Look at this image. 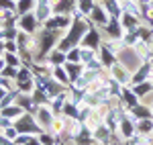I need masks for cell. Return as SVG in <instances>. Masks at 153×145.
Instances as JSON below:
<instances>
[{
  "mask_svg": "<svg viewBox=\"0 0 153 145\" xmlns=\"http://www.w3.org/2000/svg\"><path fill=\"white\" fill-rule=\"evenodd\" d=\"M19 133H39L41 129L35 125V121H33V117L31 115H23V117H19L16 119V127H14Z\"/></svg>",
  "mask_w": 153,
  "mask_h": 145,
  "instance_id": "obj_1",
  "label": "cell"
},
{
  "mask_svg": "<svg viewBox=\"0 0 153 145\" xmlns=\"http://www.w3.org/2000/svg\"><path fill=\"white\" fill-rule=\"evenodd\" d=\"M21 115H25V112L19 104H8V106H4V109L0 110V117H4V119H8V121H16Z\"/></svg>",
  "mask_w": 153,
  "mask_h": 145,
  "instance_id": "obj_2",
  "label": "cell"
},
{
  "mask_svg": "<svg viewBox=\"0 0 153 145\" xmlns=\"http://www.w3.org/2000/svg\"><path fill=\"white\" fill-rule=\"evenodd\" d=\"M84 29H86V27H84L82 23H78V21H76L74 29H71V33L68 35V39H65V41L61 43V49H68V47L71 45V43H76V41H78V37L82 35V31H84Z\"/></svg>",
  "mask_w": 153,
  "mask_h": 145,
  "instance_id": "obj_3",
  "label": "cell"
},
{
  "mask_svg": "<svg viewBox=\"0 0 153 145\" xmlns=\"http://www.w3.org/2000/svg\"><path fill=\"white\" fill-rule=\"evenodd\" d=\"M21 27H23L25 31L33 33V29H35V16L33 14H23L21 16Z\"/></svg>",
  "mask_w": 153,
  "mask_h": 145,
  "instance_id": "obj_4",
  "label": "cell"
},
{
  "mask_svg": "<svg viewBox=\"0 0 153 145\" xmlns=\"http://www.w3.org/2000/svg\"><path fill=\"white\" fill-rule=\"evenodd\" d=\"M53 39H55V37H53V33H51V31H45V33H43V45H41V51H43V53H45V51H49L51 43H53Z\"/></svg>",
  "mask_w": 153,
  "mask_h": 145,
  "instance_id": "obj_5",
  "label": "cell"
},
{
  "mask_svg": "<svg viewBox=\"0 0 153 145\" xmlns=\"http://www.w3.org/2000/svg\"><path fill=\"white\" fill-rule=\"evenodd\" d=\"M37 119L43 123V125H49V123H51V112H49L45 106H41V109H39V115H37Z\"/></svg>",
  "mask_w": 153,
  "mask_h": 145,
  "instance_id": "obj_6",
  "label": "cell"
},
{
  "mask_svg": "<svg viewBox=\"0 0 153 145\" xmlns=\"http://www.w3.org/2000/svg\"><path fill=\"white\" fill-rule=\"evenodd\" d=\"M2 57H4V61H6V65H10V68H19V57H16L14 53H8V51H6Z\"/></svg>",
  "mask_w": 153,
  "mask_h": 145,
  "instance_id": "obj_7",
  "label": "cell"
},
{
  "mask_svg": "<svg viewBox=\"0 0 153 145\" xmlns=\"http://www.w3.org/2000/svg\"><path fill=\"white\" fill-rule=\"evenodd\" d=\"M120 129H123V135H125V137H131V135H133V125H131V121H127V119L120 121Z\"/></svg>",
  "mask_w": 153,
  "mask_h": 145,
  "instance_id": "obj_8",
  "label": "cell"
},
{
  "mask_svg": "<svg viewBox=\"0 0 153 145\" xmlns=\"http://www.w3.org/2000/svg\"><path fill=\"white\" fill-rule=\"evenodd\" d=\"M33 102H35V100H31L29 96H21L16 100V104H19L21 109H33Z\"/></svg>",
  "mask_w": 153,
  "mask_h": 145,
  "instance_id": "obj_9",
  "label": "cell"
},
{
  "mask_svg": "<svg viewBox=\"0 0 153 145\" xmlns=\"http://www.w3.org/2000/svg\"><path fill=\"white\" fill-rule=\"evenodd\" d=\"M149 70H151L149 65H143V68H141V72H139V74H135V86H137V84H141V82H143V78H145V76L149 74Z\"/></svg>",
  "mask_w": 153,
  "mask_h": 145,
  "instance_id": "obj_10",
  "label": "cell"
},
{
  "mask_svg": "<svg viewBox=\"0 0 153 145\" xmlns=\"http://www.w3.org/2000/svg\"><path fill=\"white\" fill-rule=\"evenodd\" d=\"M31 6H33V2H31V0H21V2L16 4V10L23 12V14H27V10H29Z\"/></svg>",
  "mask_w": 153,
  "mask_h": 145,
  "instance_id": "obj_11",
  "label": "cell"
},
{
  "mask_svg": "<svg viewBox=\"0 0 153 145\" xmlns=\"http://www.w3.org/2000/svg\"><path fill=\"white\" fill-rule=\"evenodd\" d=\"M84 41H86V43H90L92 47H96V45H98V35H96L94 31H90L88 35L84 37Z\"/></svg>",
  "mask_w": 153,
  "mask_h": 145,
  "instance_id": "obj_12",
  "label": "cell"
},
{
  "mask_svg": "<svg viewBox=\"0 0 153 145\" xmlns=\"http://www.w3.org/2000/svg\"><path fill=\"white\" fill-rule=\"evenodd\" d=\"M14 2L12 0H0V10H14Z\"/></svg>",
  "mask_w": 153,
  "mask_h": 145,
  "instance_id": "obj_13",
  "label": "cell"
},
{
  "mask_svg": "<svg viewBox=\"0 0 153 145\" xmlns=\"http://www.w3.org/2000/svg\"><path fill=\"white\" fill-rule=\"evenodd\" d=\"M53 74L59 78V82H63V84L68 82V74H65V70H61V68H57V65H55V72H53Z\"/></svg>",
  "mask_w": 153,
  "mask_h": 145,
  "instance_id": "obj_14",
  "label": "cell"
},
{
  "mask_svg": "<svg viewBox=\"0 0 153 145\" xmlns=\"http://www.w3.org/2000/svg\"><path fill=\"white\" fill-rule=\"evenodd\" d=\"M133 110H135V115H137L139 119H147V117H149V110L143 109V106H135Z\"/></svg>",
  "mask_w": 153,
  "mask_h": 145,
  "instance_id": "obj_15",
  "label": "cell"
},
{
  "mask_svg": "<svg viewBox=\"0 0 153 145\" xmlns=\"http://www.w3.org/2000/svg\"><path fill=\"white\" fill-rule=\"evenodd\" d=\"M96 139H98V141H106V139H108V129H106V127H100L98 133H96Z\"/></svg>",
  "mask_w": 153,
  "mask_h": 145,
  "instance_id": "obj_16",
  "label": "cell"
},
{
  "mask_svg": "<svg viewBox=\"0 0 153 145\" xmlns=\"http://www.w3.org/2000/svg\"><path fill=\"white\" fill-rule=\"evenodd\" d=\"M4 135H6L10 141H14V139H16V135H19V131H16L14 127H6V129H4Z\"/></svg>",
  "mask_w": 153,
  "mask_h": 145,
  "instance_id": "obj_17",
  "label": "cell"
},
{
  "mask_svg": "<svg viewBox=\"0 0 153 145\" xmlns=\"http://www.w3.org/2000/svg\"><path fill=\"white\" fill-rule=\"evenodd\" d=\"M4 49H6L8 53H16V43H14L12 39H8V41H4Z\"/></svg>",
  "mask_w": 153,
  "mask_h": 145,
  "instance_id": "obj_18",
  "label": "cell"
},
{
  "mask_svg": "<svg viewBox=\"0 0 153 145\" xmlns=\"http://www.w3.org/2000/svg\"><path fill=\"white\" fill-rule=\"evenodd\" d=\"M94 19L98 23H106V14L100 10V8H94Z\"/></svg>",
  "mask_w": 153,
  "mask_h": 145,
  "instance_id": "obj_19",
  "label": "cell"
},
{
  "mask_svg": "<svg viewBox=\"0 0 153 145\" xmlns=\"http://www.w3.org/2000/svg\"><path fill=\"white\" fill-rule=\"evenodd\" d=\"M65 70H68V76H70L71 80L78 76V68H76V65H71V63H68V65H65Z\"/></svg>",
  "mask_w": 153,
  "mask_h": 145,
  "instance_id": "obj_20",
  "label": "cell"
},
{
  "mask_svg": "<svg viewBox=\"0 0 153 145\" xmlns=\"http://www.w3.org/2000/svg\"><path fill=\"white\" fill-rule=\"evenodd\" d=\"M149 88H151V84H143V82H141L139 86H135V92H137V94H145Z\"/></svg>",
  "mask_w": 153,
  "mask_h": 145,
  "instance_id": "obj_21",
  "label": "cell"
},
{
  "mask_svg": "<svg viewBox=\"0 0 153 145\" xmlns=\"http://www.w3.org/2000/svg\"><path fill=\"white\" fill-rule=\"evenodd\" d=\"M47 12H49L47 4H41V8L37 10V16H39V19H47Z\"/></svg>",
  "mask_w": 153,
  "mask_h": 145,
  "instance_id": "obj_22",
  "label": "cell"
},
{
  "mask_svg": "<svg viewBox=\"0 0 153 145\" xmlns=\"http://www.w3.org/2000/svg\"><path fill=\"white\" fill-rule=\"evenodd\" d=\"M137 127L141 129V133H147L151 129V121H143V123H137Z\"/></svg>",
  "mask_w": 153,
  "mask_h": 145,
  "instance_id": "obj_23",
  "label": "cell"
},
{
  "mask_svg": "<svg viewBox=\"0 0 153 145\" xmlns=\"http://www.w3.org/2000/svg\"><path fill=\"white\" fill-rule=\"evenodd\" d=\"M102 61H104L106 65H112V55H110V53H108V51H102Z\"/></svg>",
  "mask_w": 153,
  "mask_h": 145,
  "instance_id": "obj_24",
  "label": "cell"
},
{
  "mask_svg": "<svg viewBox=\"0 0 153 145\" xmlns=\"http://www.w3.org/2000/svg\"><path fill=\"white\" fill-rule=\"evenodd\" d=\"M51 61H53V63H61V61H63V55H61V53H53V57H51Z\"/></svg>",
  "mask_w": 153,
  "mask_h": 145,
  "instance_id": "obj_25",
  "label": "cell"
},
{
  "mask_svg": "<svg viewBox=\"0 0 153 145\" xmlns=\"http://www.w3.org/2000/svg\"><path fill=\"white\" fill-rule=\"evenodd\" d=\"M92 8V0H82V10L86 12V10H90Z\"/></svg>",
  "mask_w": 153,
  "mask_h": 145,
  "instance_id": "obj_26",
  "label": "cell"
},
{
  "mask_svg": "<svg viewBox=\"0 0 153 145\" xmlns=\"http://www.w3.org/2000/svg\"><path fill=\"white\" fill-rule=\"evenodd\" d=\"M65 112H68V117H76V115H78L76 106H65Z\"/></svg>",
  "mask_w": 153,
  "mask_h": 145,
  "instance_id": "obj_27",
  "label": "cell"
},
{
  "mask_svg": "<svg viewBox=\"0 0 153 145\" xmlns=\"http://www.w3.org/2000/svg\"><path fill=\"white\" fill-rule=\"evenodd\" d=\"M125 25H127V27H135V19L127 14V19H125Z\"/></svg>",
  "mask_w": 153,
  "mask_h": 145,
  "instance_id": "obj_28",
  "label": "cell"
},
{
  "mask_svg": "<svg viewBox=\"0 0 153 145\" xmlns=\"http://www.w3.org/2000/svg\"><path fill=\"white\" fill-rule=\"evenodd\" d=\"M70 59L78 61V59H80V51H74V53H70Z\"/></svg>",
  "mask_w": 153,
  "mask_h": 145,
  "instance_id": "obj_29",
  "label": "cell"
},
{
  "mask_svg": "<svg viewBox=\"0 0 153 145\" xmlns=\"http://www.w3.org/2000/svg\"><path fill=\"white\" fill-rule=\"evenodd\" d=\"M4 68H6V61H4V57H0V72H2Z\"/></svg>",
  "mask_w": 153,
  "mask_h": 145,
  "instance_id": "obj_30",
  "label": "cell"
},
{
  "mask_svg": "<svg viewBox=\"0 0 153 145\" xmlns=\"http://www.w3.org/2000/svg\"><path fill=\"white\" fill-rule=\"evenodd\" d=\"M25 145H41V141H35V139H31V141H27Z\"/></svg>",
  "mask_w": 153,
  "mask_h": 145,
  "instance_id": "obj_31",
  "label": "cell"
},
{
  "mask_svg": "<svg viewBox=\"0 0 153 145\" xmlns=\"http://www.w3.org/2000/svg\"><path fill=\"white\" fill-rule=\"evenodd\" d=\"M0 27H2V23H0Z\"/></svg>",
  "mask_w": 153,
  "mask_h": 145,
  "instance_id": "obj_32",
  "label": "cell"
},
{
  "mask_svg": "<svg viewBox=\"0 0 153 145\" xmlns=\"http://www.w3.org/2000/svg\"><path fill=\"white\" fill-rule=\"evenodd\" d=\"M151 84H153V82H151Z\"/></svg>",
  "mask_w": 153,
  "mask_h": 145,
  "instance_id": "obj_33",
  "label": "cell"
}]
</instances>
